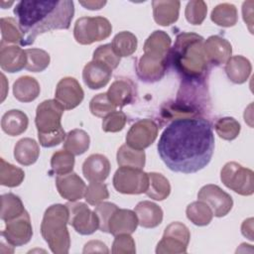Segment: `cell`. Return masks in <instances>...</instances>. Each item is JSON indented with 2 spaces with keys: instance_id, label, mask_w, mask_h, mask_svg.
Returning a JSON list of instances; mask_svg holds the SVG:
<instances>
[{
  "instance_id": "1",
  "label": "cell",
  "mask_w": 254,
  "mask_h": 254,
  "mask_svg": "<svg viewBox=\"0 0 254 254\" xmlns=\"http://www.w3.org/2000/svg\"><path fill=\"white\" fill-rule=\"evenodd\" d=\"M157 148L160 158L171 171L196 173L208 165L213 155L211 124L199 116L175 119L162 133Z\"/></svg>"
},
{
  "instance_id": "2",
  "label": "cell",
  "mask_w": 254,
  "mask_h": 254,
  "mask_svg": "<svg viewBox=\"0 0 254 254\" xmlns=\"http://www.w3.org/2000/svg\"><path fill=\"white\" fill-rule=\"evenodd\" d=\"M14 14L24 35L22 46H30L43 33L68 29L74 15V5L71 0H24L16 4Z\"/></svg>"
},
{
  "instance_id": "3",
  "label": "cell",
  "mask_w": 254,
  "mask_h": 254,
  "mask_svg": "<svg viewBox=\"0 0 254 254\" xmlns=\"http://www.w3.org/2000/svg\"><path fill=\"white\" fill-rule=\"evenodd\" d=\"M204 39L195 33L183 32L176 38L169 56L177 71L186 79H198L207 70Z\"/></svg>"
},
{
  "instance_id": "4",
  "label": "cell",
  "mask_w": 254,
  "mask_h": 254,
  "mask_svg": "<svg viewBox=\"0 0 254 254\" xmlns=\"http://www.w3.org/2000/svg\"><path fill=\"white\" fill-rule=\"evenodd\" d=\"M67 223L68 209L65 204L57 203L46 209L41 223V233L55 254H66L69 251L70 236Z\"/></svg>"
},
{
  "instance_id": "5",
  "label": "cell",
  "mask_w": 254,
  "mask_h": 254,
  "mask_svg": "<svg viewBox=\"0 0 254 254\" xmlns=\"http://www.w3.org/2000/svg\"><path fill=\"white\" fill-rule=\"evenodd\" d=\"M112 32L108 19L96 17H81L76 20L73 28L75 41L80 45H90L107 39Z\"/></svg>"
},
{
  "instance_id": "6",
  "label": "cell",
  "mask_w": 254,
  "mask_h": 254,
  "mask_svg": "<svg viewBox=\"0 0 254 254\" xmlns=\"http://www.w3.org/2000/svg\"><path fill=\"white\" fill-rule=\"evenodd\" d=\"M64 108L56 100L49 99L41 102L36 110L35 124L38 136L64 133L62 116Z\"/></svg>"
},
{
  "instance_id": "7",
  "label": "cell",
  "mask_w": 254,
  "mask_h": 254,
  "mask_svg": "<svg viewBox=\"0 0 254 254\" xmlns=\"http://www.w3.org/2000/svg\"><path fill=\"white\" fill-rule=\"evenodd\" d=\"M223 185L241 195H251L254 192V173L236 162L226 163L220 172Z\"/></svg>"
},
{
  "instance_id": "8",
  "label": "cell",
  "mask_w": 254,
  "mask_h": 254,
  "mask_svg": "<svg viewBox=\"0 0 254 254\" xmlns=\"http://www.w3.org/2000/svg\"><path fill=\"white\" fill-rule=\"evenodd\" d=\"M149 185V175L142 169L120 167L113 176V187L124 194H140L146 192Z\"/></svg>"
},
{
  "instance_id": "9",
  "label": "cell",
  "mask_w": 254,
  "mask_h": 254,
  "mask_svg": "<svg viewBox=\"0 0 254 254\" xmlns=\"http://www.w3.org/2000/svg\"><path fill=\"white\" fill-rule=\"evenodd\" d=\"M65 205L68 209V223L77 233L89 235L99 228L96 213L89 209L85 203L69 201Z\"/></svg>"
},
{
  "instance_id": "10",
  "label": "cell",
  "mask_w": 254,
  "mask_h": 254,
  "mask_svg": "<svg viewBox=\"0 0 254 254\" xmlns=\"http://www.w3.org/2000/svg\"><path fill=\"white\" fill-rule=\"evenodd\" d=\"M198 200L205 202L212 213L216 217H223L231 210L233 206V199L230 194L225 192L216 185H205L197 193Z\"/></svg>"
},
{
  "instance_id": "11",
  "label": "cell",
  "mask_w": 254,
  "mask_h": 254,
  "mask_svg": "<svg viewBox=\"0 0 254 254\" xmlns=\"http://www.w3.org/2000/svg\"><path fill=\"white\" fill-rule=\"evenodd\" d=\"M1 235L12 246L27 244L33 236V227L29 213L25 210L21 215L6 220L5 228Z\"/></svg>"
},
{
  "instance_id": "12",
  "label": "cell",
  "mask_w": 254,
  "mask_h": 254,
  "mask_svg": "<svg viewBox=\"0 0 254 254\" xmlns=\"http://www.w3.org/2000/svg\"><path fill=\"white\" fill-rule=\"evenodd\" d=\"M159 127L151 119L135 122L127 132L126 144L137 150H144L152 145L158 136Z\"/></svg>"
},
{
  "instance_id": "13",
  "label": "cell",
  "mask_w": 254,
  "mask_h": 254,
  "mask_svg": "<svg viewBox=\"0 0 254 254\" xmlns=\"http://www.w3.org/2000/svg\"><path fill=\"white\" fill-rule=\"evenodd\" d=\"M167 68V57L144 53L137 64V74L145 82H156L160 80Z\"/></svg>"
},
{
  "instance_id": "14",
  "label": "cell",
  "mask_w": 254,
  "mask_h": 254,
  "mask_svg": "<svg viewBox=\"0 0 254 254\" xmlns=\"http://www.w3.org/2000/svg\"><path fill=\"white\" fill-rule=\"evenodd\" d=\"M84 92L79 82L70 76L62 78L56 87L55 99L66 110L78 106L83 100Z\"/></svg>"
},
{
  "instance_id": "15",
  "label": "cell",
  "mask_w": 254,
  "mask_h": 254,
  "mask_svg": "<svg viewBox=\"0 0 254 254\" xmlns=\"http://www.w3.org/2000/svg\"><path fill=\"white\" fill-rule=\"evenodd\" d=\"M56 186L61 196L68 201H76L82 198L86 190L82 179L73 172L59 175L56 178Z\"/></svg>"
},
{
  "instance_id": "16",
  "label": "cell",
  "mask_w": 254,
  "mask_h": 254,
  "mask_svg": "<svg viewBox=\"0 0 254 254\" xmlns=\"http://www.w3.org/2000/svg\"><path fill=\"white\" fill-rule=\"evenodd\" d=\"M138 226V218L135 211L126 208H117L109 218L108 233L116 236L119 234H131Z\"/></svg>"
},
{
  "instance_id": "17",
  "label": "cell",
  "mask_w": 254,
  "mask_h": 254,
  "mask_svg": "<svg viewBox=\"0 0 254 254\" xmlns=\"http://www.w3.org/2000/svg\"><path fill=\"white\" fill-rule=\"evenodd\" d=\"M204 52L208 63L215 65L226 64L232 55V46L224 38L220 36H210L204 43Z\"/></svg>"
},
{
  "instance_id": "18",
  "label": "cell",
  "mask_w": 254,
  "mask_h": 254,
  "mask_svg": "<svg viewBox=\"0 0 254 254\" xmlns=\"http://www.w3.org/2000/svg\"><path fill=\"white\" fill-rule=\"evenodd\" d=\"M112 75V69L106 64L91 61L87 63L82 70V79L90 89H99L105 86Z\"/></svg>"
},
{
  "instance_id": "19",
  "label": "cell",
  "mask_w": 254,
  "mask_h": 254,
  "mask_svg": "<svg viewBox=\"0 0 254 254\" xmlns=\"http://www.w3.org/2000/svg\"><path fill=\"white\" fill-rule=\"evenodd\" d=\"M26 52L17 45L0 44V66L7 72H18L25 68Z\"/></svg>"
},
{
  "instance_id": "20",
  "label": "cell",
  "mask_w": 254,
  "mask_h": 254,
  "mask_svg": "<svg viewBox=\"0 0 254 254\" xmlns=\"http://www.w3.org/2000/svg\"><path fill=\"white\" fill-rule=\"evenodd\" d=\"M82 173L89 182H103L110 173V162L101 154H92L84 160Z\"/></svg>"
},
{
  "instance_id": "21",
  "label": "cell",
  "mask_w": 254,
  "mask_h": 254,
  "mask_svg": "<svg viewBox=\"0 0 254 254\" xmlns=\"http://www.w3.org/2000/svg\"><path fill=\"white\" fill-rule=\"evenodd\" d=\"M153 17L157 24L161 26H170L177 22L180 13L181 2L171 0L152 1Z\"/></svg>"
},
{
  "instance_id": "22",
  "label": "cell",
  "mask_w": 254,
  "mask_h": 254,
  "mask_svg": "<svg viewBox=\"0 0 254 254\" xmlns=\"http://www.w3.org/2000/svg\"><path fill=\"white\" fill-rule=\"evenodd\" d=\"M134 211L138 218V224L144 228H155L163 220L162 208L150 200L140 201Z\"/></svg>"
},
{
  "instance_id": "23",
  "label": "cell",
  "mask_w": 254,
  "mask_h": 254,
  "mask_svg": "<svg viewBox=\"0 0 254 254\" xmlns=\"http://www.w3.org/2000/svg\"><path fill=\"white\" fill-rule=\"evenodd\" d=\"M107 97L116 107H123L134 98V84L129 79H116L108 88Z\"/></svg>"
},
{
  "instance_id": "24",
  "label": "cell",
  "mask_w": 254,
  "mask_h": 254,
  "mask_svg": "<svg viewBox=\"0 0 254 254\" xmlns=\"http://www.w3.org/2000/svg\"><path fill=\"white\" fill-rule=\"evenodd\" d=\"M252 65L248 59L243 56H233L225 64L227 77L234 83H244L250 76Z\"/></svg>"
},
{
  "instance_id": "25",
  "label": "cell",
  "mask_w": 254,
  "mask_h": 254,
  "mask_svg": "<svg viewBox=\"0 0 254 254\" xmlns=\"http://www.w3.org/2000/svg\"><path fill=\"white\" fill-rule=\"evenodd\" d=\"M28 124V116L18 109H12L5 112L1 119L2 130L9 136L21 135L27 130Z\"/></svg>"
},
{
  "instance_id": "26",
  "label": "cell",
  "mask_w": 254,
  "mask_h": 254,
  "mask_svg": "<svg viewBox=\"0 0 254 254\" xmlns=\"http://www.w3.org/2000/svg\"><path fill=\"white\" fill-rule=\"evenodd\" d=\"M40 84L36 78L24 75L19 77L13 84V94L21 102H31L40 94Z\"/></svg>"
},
{
  "instance_id": "27",
  "label": "cell",
  "mask_w": 254,
  "mask_h": 254,
  "mask_svg": "<svg viewBox=\"0 0 254 254\" xmlns=\"http://www.w3.org/2000/svg\"><path fill=\"white\" fill-rule=\"evenodd\" d=\"M39 155V145L32 138H23L15 145L14 157L16 161L23 166H30L36 163Z\"/></svg>"
},
{
  "instance_id": "28",
  "label": "cell",
  "mask_w": 254,
  "mask_h": 254,
  "mask_svg": "<svg viewBox=\"0 0 254 254\" xmlns=\"http://www.w3.org/2000/svg\"><path fill=\"white\" fill-rule=\"evenodd\" d=\"M172 40L170 36L161 30L154 31L144 44V53H151L163 57H168L171 50Z\"/></svg>"
},
{
  "instance_id": "29",
  "label": "cell",
  "mask_w": 254,
  "mask_h": 254,
  "mask_svg": "<svg viewBox=\"0 0 254 254\" xmlns=\"http://www.w3.org/2000/svg\"><path fill=\"white\" fill-rule=\"evenodd\" d=\"M89 144V135L84 130L73 129L66 134L64 141V149L74 156H79L87 151Z\"/></svg>"
},
{
  "instance_id": "30",
  "label": "cell",
  "mask_w": 254,
  "mask_h": 254,
  "mask_svg": "<svg viewBox=\"0 0 254 254\" xmlns=\"http://www.w3.org/2000/svg\"><path fill=\"white\" fill-rule=\"evenodd\" d=\"M116 159L120 167L143 169L146 162V155L143 150H137L127 144H123L117 151Z\"/></svg>"
},
{
  "instance_id": "31",
  "label": "cell",
  "mask_w": 254,
  "mask_h": 254,
  "mask_svg": "<svg viewBox=\"0 0 254 254\" xmlns=\"http://www.w3.org/2000/svg\"><path fill=\"white\" fill-rule=\"evenodd\" d=\"M210 19L217 26L224 28L233 27L238 21L237 9L230 3L218 4L211 11Z\"/></svg>"
},
{
  "instance_id": "32",
  "label": "cell",
  "mask_w": 254,
  "mask_h": 254,
  "mask_svg": "<svg viewBox=\"0 0 254 254\" xmlns=\"http://www.w3.org/2000/svg\"><path fill=\"white\" fill-rule=\"evenodd\" d=\"M149 185L146 194L155 200H164L171 192V185L166 177L159 173H149Z\"/></svg>"
},
{
  "instance_id": "33",
  "label": "cell",
  "mask_w": 254,
  "mask_h": 254,
  "mask_svg": "<svg viewBox=\"0 0 254 254\" xmlns=\"http://www.w3.org/2000/svg\"><path fill=\"white\" fill-rule=\"evenodd\" d=\"M1 26V44L2 45H21L24 35L18 22L11 17H4L0 20Z\"/></svg>"
},
{
  "instance_id": "34",
  "label": "cell",
  "mask_w": 254,
  "mask_h": 254,
  "mask_svg": "<svg viewBox=\"0 0 254 254\" xmlns=\"http://www.w3.org/2000/svg\"><path fill=\"white\" fill-rule=\"evenodd\" d=\"M186 214L189 220L197 226H204L211 222L213 213L210 207L201 200H196L187 206Z\"/></svg>"
},
{
  "instance_id": "35",
  "label": "cell",
  "mask_w": 254,
  "mask_h": 254,
  "mask_svg": "<svg viewBox=\"0 0 254 254\" xmlns=\"http://www.w3.org/2000/svg\"><path fill=\"white\" fill-rule=\"evenodd\" d=\"M111 45L117 56L120 58L129 57L135 53L138 41L136 36L131 32L122 31L115 35Z\"/></svg>"
},
{
  "instance_id": "36",
  "label": "cell",
  "mask_w": 254,
  "mask_h": 254,
  "mask_svg": "<svg viewBox=\"0 0 254 254\" xmlns=\"http://www.w3.org/2000/svg\"><path fill=\"white\" fill-rule=\"evenodd\" d=\"M24 204L19 196L12 192L1 195L0 217L3 221L15 218L25 211Z\"/></svg>"
},
{
  "instance_id": "37",
  "label": "cell",
  "mask_w": 254,
  "mask_h": 254,
  "mask_svg": "<svg viewBox=\"0 0 254 254\" xmlns=\"http://www.w3.org/2000/svg\"><path fill=\"white\" fill-rule=\"evenodd\" d=\"M25 178V173L21 168H18L10 163H7L3 158L0 159V184L4 187L15 188L22 184Z\"/></svg>"
},
{
  "instance_id": "38",
  "label": "cell",
  "mask_w": 254,
  "mask_h": 254,
  "mask_svg": "<svg viewBox=\"0 0 254 254\" xmlns=\"http://www.w3.org/2000/svg\"><path fill=\"white\" fill-rule=\"evenodd\" d=\"M27 63L25 68L32 72H41L50 64V55L41 49L32 48L25 50Z\"/></svg>"
},
{
  "instance_id": "39",
  "label": "cell",
  "mask_w": 254,
  "mask_h": 254,
  "mask_svg": "<svg viewBox=\"0 0 254 254\" xmlns=\"http://www.w3.org/2000/svg\"><path fill=\"white\" fill-rule=\"evenodd\" d=\"M51 167L53 173L58 176L71 173L74 167V155L66 150L57 151L52 156Z\"/></svg>"
},
{
  "instance_id": "40",
  "label": "cell",
  "mask_w": 254,
  "mask_h": 254,
  "mask_svg": "<svg viewBox=\"0 0 254 254\" xmlns=\"http://www.w3.org/2000/svg\"><path fill=\"white\" fill-rule=\"evenodd\" d=\"M214 129L220 138L223 140L231 141L237 138L241 127L239 122L233 117H222L215 122Z\"/></svg>"
},
{
  "instance_id": "41",
  "label": "cell",
  "mask_w": 254,
  "mask_h": 254,
  "mask_svg": "<svg viewBox=\"0 0 254 254\" xmlns=\"http://www.w3.org/2000/svg\"><path fill=\"white\" fill-rule=\"evenodd\" d=\"M207 13V6L204 1L192 0L188 2L185 10L187 21L191 25H200Z\"/></svg>"
},
{
  "instance_id": "42",
  "label": "cell",
  "mask_w": 254,
  "mask_h": 254,
  "mask_svg": "<svg viewBox=\"0 0 254 254\" xmlns=\"http://www.w3.org/2000/svg\"><path fill=\"white\" fill-rule=\"evenodd\" d=\"M92 60L106 64L112 70L116 68L120 63V57L114 52L111 44H105L97 47L93 52Z\"/></svg>"
},
{
  "instance_id": "43",
  "label": "cell",
  "mask_w": 254,
  "mask_h": 254,
  "mask_svg": "<svg viewBox=\"0 0 254 254\" xmlns=\"http://www.w3.org/2000/svg\"><path fill=\"white\" fill-rule=\"evenodd\" d=\"M109 197L107 186L102 182H90L84 192V199L90 205H97Z\"/></svg>"
},
{
  "instance_id": "44",
  "label": "cell",
  "mask_w": 254,
  "mask_h": 254,
  "mask_svg": "<svg viewBox=\"0 0 254 254\" xmlns=\"http://www.w3.org/2000/svg\"><path fill=\"white\" fill-rule=\"evenodd\" d=\"M115 109L116 106L113 105L111 101L108 99L106 92L99 93L93 96L89 102V110L91 114L96 117L104 118L112 111H115Z\"/></svg>"
},
{
  "instance_id": "45",
  "label": "cell",
  "mask_w": 254,
  "mask_h": 254,
  "mask_svg": "<svg viewBox=\"0 0 254 254\" xmlns=\"http://www.w3.org/2000/svg\"><path fill=\"white\" fill-rule=\"evenodd\" d=\"M187 247L182 241L169 236H163L156 247L157 254H180L186 253Z\"/></svg>"
},
{
  "instance_id": "46",
  "label": "cell",
  "mask_w": 254,
  "mask_h": 254,
  "mask_svg": "<svg viewBox=\"0 0 254 254\" xmlns=\"http://www.w3.org/2000/svg\"><path fill=\"white\" fill-rule=\"evenodd\" d=\"M126 115L122 111H112L103 118L102 130L104 132H119L126 124Z\"/></svg>"
},
{
  "instance_id": "47",
  "label": "cell",
  "mask_w": 254,
  "mask_h": 254,
  "mask_svg": "<svg viewBox=\"0 0 254 254\" xmlns=\"http://www.w3.org/2000/svg\"><path fill=\"white\" fill-rule=\"evenodd\" d=\"M113 254H134L136 252L135 241L130 234H119L115 236L112 243Z\"/></svg>"
},
{
  "instance_id": "48",
  "label": "cell",
  "mask_w": 254,
  "mask_h": 254,
  "mask_svg": "<svg viewBox=\"0 0 254 254\" xmlns=\"http://www.w3.org/2000/svg\"><path fill=\"white\" fill-rule=\"evenodd\" d=\"M118 208V206L112 202L102 201L98 203L94 209V212L97 215L99 221V229L102 232H108L107 224L112 213Z\"/></svg>"
},
{
  "instance_id": "49",
  "label": "cell",
  "mask_w": 254,
  "mask_h": 254,
  "mask_svg": "<svg viewBox=\"0 0 254 254\" xmlns=\"http://www.w3.org/2000/svg\"><path fill=\"white\" fill-rule=\"evenodd\" d=\"M163 236L173 237L175 239L182 241L186 245H189V242L190 239V232L189 228L184 223L176 221V222L170 223L165 228Z\"/></svg>"
},
{
  "instance_id": "50",
  "label": "cell",
  "mask_w": 254,
  "mask_h": 254,
  "mask_svg": "<svg viewBox=\"0 0 254 254\" xmlns=\"http://www.w3.org/2000/svg\"><path fill=\"white\" fill-rule=\"evenodd\" d=\"M96 253V252H99V253H108L109 250L107 248V246L99 241V240H91L89 242H87L85 245H84V248H83V253Z\"/></svg>"
},
{
  "instance_id": "51",
  "label": "cell",
  "mask_w": 254,
  "mask_h": 254,
  "mask_svg": "<svg viewBox=\"0 0 254 254\" xmlns=\"http://www.w3.org/2000/svg\"><path fill=\"white\" fill-rule=\"evenodd\" d=\"M253 1H245L242 5V15L244 22L248 25L251 33H253Z\"/></svg>"
},
{
  "instance_id": "52",
  "label": "cell",
  "mask_w": 254,
  "mask_h": 254,
  "mask_svg": "<svg viewBox=\"0 0 254 254\" xmlns=\"http://www.w3.org/2000/svg\"><path fill=\"white\" fill-rule=\"evenodd\" d=\"M242 234L249 240H253V218H248L241 225Z\"/></svg>"
},
{
  "instance_id": "53",
  "label": "cell",
  "mask_w": 254,
  "mask_h": 254,
  "mask_svg": "<svg viewBox=\"0 0 254 254\" xmlns=\"http://www.w3.org/2000/svg\"><path fill=\"white\" fill-rule=\"evenodd\" d=\"M79 4L89 10H99L106 4V1H79Z\"/></svg>"
}]
</instances>
